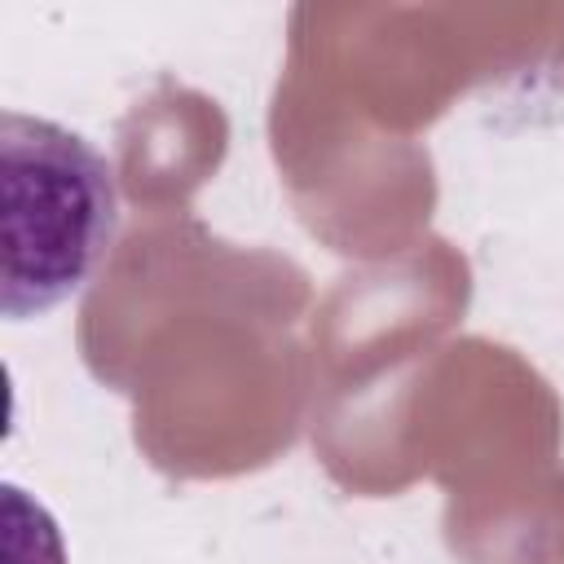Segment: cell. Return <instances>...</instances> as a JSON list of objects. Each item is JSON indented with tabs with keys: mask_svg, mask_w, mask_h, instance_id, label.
I'll list each match as a JSON object with an SVG mask.
<instances>
[{
	"mask_svg": "<svg viewBox=\"0 0 564 564\" xmlns=\"http://www.w3.org/2000/svg\"><path fill=\"white\" fill-rule=\"evenodd\" d=\"M4 273L9 322L70 300L106 260L119 225V194L106 154L79 132L4 110Z\"/></svg>",
	"mask_w": 564,
	"mask_h": 564,
	"instance_id": "obj_1",
	"label": "cell"
}]
</instances>
